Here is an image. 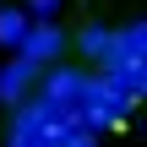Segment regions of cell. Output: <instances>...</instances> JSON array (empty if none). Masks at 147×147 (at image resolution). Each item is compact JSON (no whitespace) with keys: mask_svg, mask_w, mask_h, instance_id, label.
Listing matches in <instances>:
<instances>
[{"mask_svg":"<svg viewBox=\"0 0 147 147\" xmlns=\"http://www.w3.org/2000/svg\"><path fill=\"white\" fill-rule=\"evenodd\" d=\"M16 55H22V60H33V65L44 71V65H55V60H65V55H71V33H65L60 22H49V16H44V22H27V33H22Z\"/></svg>","mask_w":147,"mask_h":147,"instance_id":"6da1fadb","label":"cell"},{"mask_svg":"<svg viewBox=\"0 0 147 147\" xmlns=\"http://www.w3.org/2000/svg\"><path fill=\"white\" fill-rule=\"evenodd\" d=\"M82 87H87V71H82V65L55 60V65H44V71H38V93H44V98H55V104H65V109H76Z\"/></svg>","mask_w":147,"mask_h":147,"instance_id":"7a4b0ae2","label":"cell"},{"mask_svg":"<svg viewBox=\"0 0 147 147\" xmlns=\"http://www.w3.org/2000/svg\"><path fill=\"white\" fill-rule=\"evenodd\" d=\"M33 87H38V65L16 55V60H11V65L0 71V104H5V109H16V104H22V98H27Z\"/></svg>","mask_w":147,"mask_h":147,"instance_id":"3957f363","label":"cell"},{"mask_svg":"<svg viewBox=\"0 0 147 147\" xmlns=\"http://www.w3.org/2000/svg\"><path fill=\"white\" fill-rule=\"evenodd\" d=\"M109 44H115V27H104V22H82V33H71V49L93 65L109 60Z\"/></svg>","mask_w":147,"mask_h":147,"instance_id":"277c9868","label":"cell"},{"mask_svg":"<svg viewBox=\"0 0 147 147\" xmlns=\"http://www.w3.org/2000/svg\"><path fill=\"white\" fill-rule=\"evenodd\" d=\"M27 22H33V16H27L22 5H0V44H5V49H16V44H22V33H27Z\"/></svg>","mask_w":147,"mask_h":147,"instance_id":"5b68a950","label":"cell"},{"mask_svg":"<svg viewBox=\"0 0 147 147\" xmlns=\"http://www.w3.org/2000/svg\"><path fill=\"white\" fill-rule=\"evenodd\" d=\"M44 147H98V136H93V125H60L44 136Z\"/></svg>","mask_w":147,"mask_h":147,"instance_id":"8992f818","label":"cell"},{"mask_svg":"<svg viewBox=\"0 0 147 147\" xmlns=\"http://www.w3.org/2000/svg\"><path fill=\"white\" fill-rule=\"evenodd\" d=\"M60 11V0H27V16L33 22H44V16H55Z\"/></svg>","mask_w":147,"mask_h":147,"instance_id":"52a82bcc","label":"cell"}]
</instances>
